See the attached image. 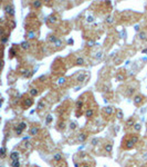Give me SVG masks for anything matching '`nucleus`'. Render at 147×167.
Segmentation results:
<instances>
[{
    "label": "nucleus",
    "instance_id": "f257e3e1",
    "mask_svg": "<svg viewBox=\"0 0 147 167\" xmlns=\"http://www.w3.org/2000/svg\"><path fill=\"white\" fill-rule=\"evenodd\" d=\"M10 157H11L12 161H18V158H19V153L13 152L11 155H10Z\"/></svg>",
    "mask_w": 147,
    "mask_h": 167
},
{
    "label": "nucleus",
    "instance_id": "f03ea898",
    "mask_svg": "<svg viewBox=\"0 0 147 167\" xmlns=\"http://www.w3.org/2000/svg\"><path fill=\"white\" fill-rule=\"evenodd\" d=\"M53 159H54L55 161H59L62 159V156H61L60 154H55V155L53 156Z\"/></svg>",
    "mask_w": 147,
    "mask_h": 167
},
{
    "label": "nucleus",
    "instance_id": "7ed1b4c3",
    "mask_svg": "<svg viewBox=\"0 0 147 167\" xmlns=\"http://www.w3.org/2000/svg\"><path fill=\"white\" fill-rule=\"evenodd\" d=\"M12 167H20V163H19V161H12Z\"/></svg>",
    "mask_w": 147,
    "mask_h": 167
},
{
    "label": "nucleus",
    "instance_id": "20e7f679",
    "mask_svg": "<svg viewBox=\"0 0 147 167\" xmlns=\"http://www.w3.org/2000/svg\"><path fill=\"white\" fill-rule=\"evenodd\" d=\"M105 149H106V152L111 153L112 152V145H111V144H107L106 146H105Z\"/></svg>",
    "mask_w": 147,
    "mask_h": 167
},
{
    "label": "nucleus",
    "instance_id": "39448f33",
    "mask_svg": "<svg viewBox=\"0 0 147 167\" xmlns=\"http://www.w3.org/2000/svg\"><path fill=\"white\" fill-rule=\"evenodd\" d=\"M18 127H19V128L22 129V130H23V129H24V128H26V127H27V124H26V123H20V124H19V126H18Z\"/></svg>",
    "mask_w": 147,
    "mask_h": 167
},
{
    "label": "nucleus",
    "instance_id": "423d86ee",
    "mask_svg": "<svg viewBox=\"0 0 147 167\" xmlns=\"http://www.w3.org/2000/svg\"><path fill=\"white\" fill-rule=\"evenodd\" d=\"M5 156H6V148H5V147H2V148H1V157H5Z\"/></svg>",
    "mask_w": 147,
    "mask_h": 167
},
{
    "label": "nucleus",
    "instance_id": "0eeeda50",
    "mask_svg": "<svg viewBox=\"0 0 147 167\" xmlns=\"http://www.w3.org/2000/svg\"><path fill=\"white\" fill-rule=\"evenodd\" d=\"M134 101H135V104H139V103L141 101V98L139 96H137V97L135 98V100H134Z\"/></svg>",
    "mask_w": 147,
    "mask_h": 167
},
{
    "label": "nucleus",
    "instance_id": "6e6552de",
    "mask_svg": "<svg viewBox=\"0 0 147 167\" xmlns=\"http://www.w3.org/2000/svg\"><path fill=\"white\" fill-rule=\"evenodd\" d=\"M133 145H134V141H128V143H127V145H126V147L127 148H132L133 147Z\"/></svg>",
    "mask_w": 147,
    "mask_h": 167
},
{
    "label": "nucleus",
    "instance_id": "1a4fd4ad",
    "mask_svg": "<svg viewBox=\"0 0 147 167\" xmlns=\"http://www.w3.org/2000/svg\"><path fill=\"white\" fill-rule=\"evenodd\" d=\"M76 64H78V65H83L84 64V60L82 58H79L78 60H76Z\"/></svg>",
    "mask_w": 147,
    "mask_h": 167
},
{
    "label": "nucleus",
    "instance_id": "9d476101",
    "mask_svg": "<svg viewBox=\"0 0 147 167\" xmlns=\"http://www.w3.org/2000/svg\"><path fill=\"white\" fill-rule=\"evenodd\" d=\"M37 133H38V128H35H35L31 129V135H35Z\"/></svg>",
    "mask_w": 147,
    "mask_h": 167
},
{
    "label": "nucleus",
    "instance_id": "9b49d317",
    "mask_svg": "<svg viewBox=\"0 0 147 167\" xmlns=\"http://www.w3.org/2000/svg\"><path fill=\"white\" fill-rule=\"evenodd\" d=\"M85 138H86V136L84 135V134H81V135H80V137H79V139H80L81 141H83L84 139H85Z\"/></svg>",
    "mask_w": 147,
    "mask_h": 167
},
{
    "label": "nucleus",
    "instance_id": "f8f14e48",
    "mask_svg": "<svg viewBox=\"0 0 147 167\" xmlns=\"http://www.w3.org/2000/svg\"><path fill=\"white\" fill-rule=\"evenodd\" d=\"M92 115H93V110H91V109H90V110L86 111V116H87V117H91Z\"/></svg>",
    "mask_w": 147,
    "mask_h": 167
},
{
    "label": "nucleus",
    "instance_id": "ddd939ff",
    "mask_svg": "<svg viewBox=\"0 0 147 167\" xmlns=\"http://www.w3.org/2000/svg\"><path fill=\"white\" fill-rule=\"evenodd\" d=\"M7 11H8V12H10V14H11V15H13V14H15V12L12 11V8H11V7H7Z\"/></svg>",
    "mask_w": 147,
    "mask_h": 167
},
{
    "label": "nucleus",
    "instance_id": "4468645a",
    "mask_svg": "<svg viewBox=\"0 0 147 167\" xmlns=\"http://www.w3.org/2000/svg\"><path fill=\"white\" fill-rule=\"evenodd\" d=\"M24 105L28 106V107H29V106H31V105H32V100H28V101L26 100V103H24Z\"/></svg>",
    "mask_w": 147,
    "mask_h": 167
},
{
    "label": "nucleus",
    "instance_id": "2eb2a0df",
    "mask_svg": "<svg viewBox=\"0 0 147 167\" xmlns=\"http://www.w3.org/2000/svg\"><path fill=\"white\" fill-rule=\"evenodd\" d=\"M28 47H29V44H28V42H22V48L26 49V48H28Z\"/></svg>",
    "mask_w": 147,
    "mask_h": 167
},
{
    "label": "nucleus",
    "instance_id": "dca6fc26",
    "mask_svg": "<svg viewBox=\"0 0 147 167\" xmlns=\"http://www.w3.org/2000/svg\"><path fill=\"white\" fill-rule=\"evenodd\" d=\"M37 94H38L37 89H31V95H32V96H35V95H37Z\"/></svg>",
    "mask_w": 147,
    "mask_h": 167
},
{
    "label": "nucleus",
    "instance_id": "f3484780",
    "mask_svg": "<svg viewBox=\"0 0 147 167\" xmlns=\"http://www.w3.org/2000/svg\"><path fill=\"white\" fill-rule=\"evenodd\" d=\"M16 132H17V134H18V135H20L21 133H22V129H20V128H19V127H18V128L16 129Z\"/></svg>",
    "mask_w": 147,
    "mask_h": 167
},
{
    "label": "nucleus",
    "instance_id": "a211bd4d",
    "mask_svg": "<svg viewBox=\"0 0 147 167\" xmlns=\"http://www.w3.org/2000/svg\"><path fill=\"white\" fill-rule=\"evenodd\" d=\"M106 113H107V114H111V113H112V108H111V107H108V108L106 109Z\"/></svg>",
    "mask_w": 147,
    "mask_h": 167
},
{
    "label": "nucleus",
    "instance_id": "6ab92c4d",
    "mask_svg": "<svg viewBox=\"0 0 147 167\" xmlns=\"http://www.w3.org/2000/svg\"><path fill=\"white\" fill-rule=\"evenodd\" d=\"M139 126H141V125H138V124H136V125H135V129H136V130H139V128H141Z\"/></svg>",
    "mask_w": 147,
    "mask_h": 167
},
{
    "label": "nucleus",
    "instance_id": "aec40b11",
    "mask_svg": "<svg viewBox=\"0 0 147 167\" xmlns=\"http://www.w3.org/2000/svg\"><path fill=\"white\" fill-rule=\"evenodd\" d=\"M41 3L40 2H35V7H40Z\"/></svg>",
    "mask_w": 147,
    "mask_h": 167
},
{
    "label": "nucleus",
    "instance_id": "412c9836",
    "mask_svg": "<svg viewBox=\"0 0 147 167\" xmlns=\"http://www.w3.org/2000/svg\"><path fill=\"white\" fill-rule=\"evenodd\" d=\"M64 82V78H61L60 80H59V84H63Z\"/></svg>",
    "mask_w": 147,
    "mask_h": 167
},
{
    "label": "nucleus",
    "instance_id": "4be33fe9",
    "mask_svg": "<svg viewBox=\"0 0 147 167\" xmlns=\"http://www.w3.org/2000/svg\"><path fill=\"white\" fill-rule=\"evenodd\" d=\"M141 38H143V39L146 38V37H145V34H141Z\"/></svg>",
    "mask_w": 147,
    "mask_h": 167
},
{
    "label": "nucleus",
    "instance_id": "5701e85b",
    "mask_svg": "<svg viewBox=\"0 0 147 167\" xmlns=\"http://www.w3.org/2000/svg\"><path fill=\"white\" fill-rule=\"evenodd\" d=\"M92 143H93V145H96V143H97V141H96V139H93Z\"/></svg>",
    "mask_w": 147,
    "mask_h": 167
},
{
    "label": "nucleus",
    "instance_id": "b1692460",
    "mask_svg": "<svg viewBox=\"0 0 147 167\" xmlns=\"http://www.w3.org/2000/svg\"><path fill=\"white\" fill-rule=\"evenodd\" d=\"M71 128H72V129L75 128V124H71Z\"/></svg>",
    "mask_w": 147,
    "mask_h": 167
},
{
    "label": "nucleus",
    "instance_id": "393cba45",
    "mask_svg": "<svg viewBox=\"0 0 147 167\" xmlns=\"http://www.w3.org/2000/svg\"><path fill=\"white\" fill-rule=\"evenodd\" d=\"M51 121V116H48V123H50Z\"/></svg>",
    "mask_w": 147,
    "mask_h": 167
},
{
    "label": "nucleus",
    "instance_id": "a878e982",
    "mask_svg": "<svg viewBox=\"0 0 147 167\" xmlns=\"http://www.w3.org/2000/svg\"><path fill=\"white\" fill-rule=\"evenodd\" d=\"M118 118H122V113H121V111L118 113Z\"/></svg>",
    "mask_w": 147,
    "mask_h": 167
},
{
    "label": "nucleus",
    "instance_id": "bb28decb",
    "mask_svg": "<svg viewBox=\"0 0 147 167\" xmlns=\"http://www.w3.org/2000/svg\"><path fill=\"white\" fill-rule=\"evenodd\" d=\"M82 167H89V166H86V165H84V166H82Z\"/></svg>",
    "mask_w": 147,
    "mask_h": 167
}]
</instances>
